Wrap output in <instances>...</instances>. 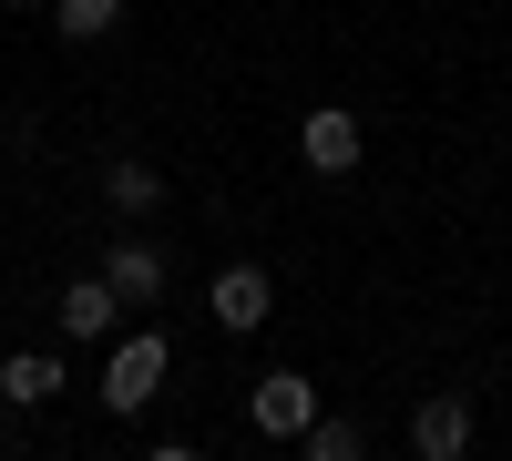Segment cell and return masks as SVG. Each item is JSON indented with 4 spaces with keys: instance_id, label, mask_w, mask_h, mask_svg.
I'll return each mask as SVG.
<instances>
[{
    "instance_id": "6da1fadb",
    "label": "cell",
    "mask_w": 512,
    "mask_h": 461,
    "mask_svg": "<svg viewBox=\"0 0 512 461\" xmlns=\"http://www.w3.org/2000/svg\"><path fill=\"white\" fill-rule=\"evenodd\" d=\"M205 318H216L226 339H256V328L277 318V287H267V267H256V257L216 267V287H205Z\"/></svg>"
},
{
    "instance_id": "7a4b0ae2",
    "label": "cell",
    "mask_w": 512,
    "mask_h": 461,
    "mask_svg": "<svg viewBox=\"0 0 512 461\" xmlns=\"http://www.w3.org/2000/svg\"><path fill=\"white\" fill-rule=\"evenodd\" d=\"M164 359H175V349H164L154 328L113 339V359H103V410H123V421H134V410H144V400L164 390Z\"/></svg>"
},
{
    "instance_id": "3957f363",
    "label": "cell",
    "mask_w": 512,
    "mask_h": 461,
    "mask_svg": "<svg viewBox=\"0 0 512 461\" xmlns=\"http://www.w3.org/2000/svg\"><path fill=\"white\" fill-rule=\"evenodd\" d=\"M246 421L267 431V441H297V431L318 421V380H308V369H267V380L246 390Z\"/></svg>"
},
{
    "instance_id": "277c9868",
    "label": "cell",
    "mask_w": 512,
    "mask_h": 461,
    "mask_svg": "<svg viewBox=\"0 0 512 461\" xmlns=\"http://www.w3.org/2000/svg\"><path fill=\"white\" fill-rule=\"evenodd\" d=\"M359 113H338V103H318L308 123H297V164H308V175H359Z\"/></svg>"
},
{
    "instance_id": "5b68a950",
    "label": "cell",
    "mask_w": 512,
    "mask_h": 461,
    "mask_svg": "<svg viewBox=\"0 0 512 461\" xmlns=\"http://www.w3.org/2000/svg\"><path fill=\"white\" fill-rule=\"evenodd\" d=\"M410 451H420V461H461V451H472V400H461V390H431V400L410 410Z\"/></svg>"
},
{
    "instance_id": "8992f818",
    "label": "cell",
    "mask_w": 512,
    "mask_h": 461,
    "mask_svg": "<svg viewBox=\"0 0 512 461\" xmlns=\"http://www.w3.org/2000/svg\"><path fill=\"white\" fill-rule=\"evenodd\" d=\"M103 277H113L123 308H154V298H164V246H154V236H113V246H103Z\"/></svg>"
},
{
    "instance_id": "52a82bcc",
    "label": "cell",
    "mask_w": 512,
    "mask_h": 461,
    "mask_svg": "<svg viewBox=\"0 0 512 461\" xmlns=\"http://www.w3.org/2000/svg\"><path fill=\"white\" fill-rule=\"evenodd\" d=\"M113 318H123V298H113V277H72L62 298H52V328H62L72 349H93V339H103Z\"/></svg>"
},
{
    "instance_id": "ba28073f",
    "label": "cell",
    "mask_w": 512,
    "mask_h": 461,
    "mask_svg": "<svg viewBox=\"0 0 512 461\" xmlns=\"http://www.w3.org/2000/svg\"><path fill=\"white\" fill-rule=\"evenodd\" d=\"M0 400H11V410L62 400V349H11V359H0Z\"/></svg>"
},
{
    "instance_id": "9c48e42d",
    "label": "cell",
    "mask_w": 512,
    "mask_h": 461,
    "mask_svg": "<svg viewBox=\"0 0 512 461\" xmlns=\"http://www.w3.org/2000/svg\"><path fill=\"white\" fill-rule=\"evenodd\" d=\"M103 205H113V216H134V226H144L154 205H164V175H154L144 154H113V164H103Z\"/></svg>"
},
{
    "instance_id": "30bf717a",
    "label": "cell",
    "mask_w": 512,
    "mask_h": 461,
    "mask_svg": "<svg viewBox=\"0 0 512 461\" xmlns=\"http://www.w3.org/2000/svg\"><path fill=\"white\" fill-rule=\"evenodd\" d=\"M113 21H123V0H52V31L62 41H103Z\"/></svg>"
},
{
    "instance_id": "8fae6325",
    "label": "cell",
    "mask_w": 512,
    "mask_h": 461,
    "mask_svg": "<svg viewBox=\"0 0 512 461\" xmlns=\"http://www.w3.org/2000/svg\"><path fill=\"white\" fill-rule=\"evenodd\" d=\"M297 451H308V461H359V421H338V410H318V421L297 431Z\"/></svg>"
},
{
    "instance_id": "7c38bea8",
    "label": "cell",
    "mask_w": 512,
    "mask_h": 461,
    "mask_svg": "<svg viewBox=\"0 0 512 461\" xmlns=\"http://www.w3.org/2000/svg\"><path fill=\"white\" fill-rule=\"evenodd\" d=\"M11 11H52V0H11Z\"/></svg>"
}]
</instances>
